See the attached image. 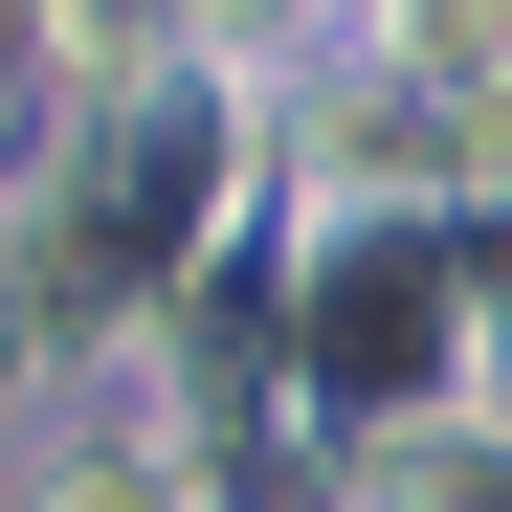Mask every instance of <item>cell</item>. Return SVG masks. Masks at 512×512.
<instances>
[{
  "mask_svg": "<svg viewBox=\"0 0 512 512\" xmlns=\"http://www.w3.org/2000/svg\"><path fill=\"white\" fill-rule=\"evenodd\" d=\"M45 512H201V490H179V446H134V423H112V446L45 468Z\"/></svg>",
  "mask_w": 512,
  "mask_h": 512,
  "instance_id": "1",
  "label": "cell"
},
{
  "mask_svg": "<svg viewBox=\"0 0 512 512\" xmlns=\"http://www.w3.org/2000/svg\"><path fill=\"white\" fill-rule=\"evenodd\" d=\"M379 23H468V0H379Z\"/></svg>",
  "mask_w": 512,
  "mask_h": 512,
  "instance_id": "2",
  "label": "cell"
}]
</instances>
